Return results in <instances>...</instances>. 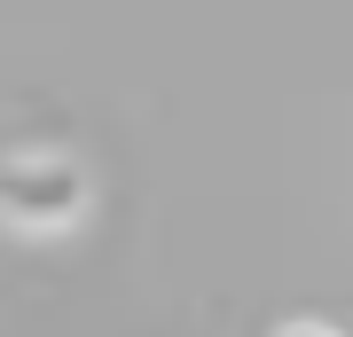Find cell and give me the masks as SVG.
I'll return each instance as SVG.
<instances>
[{
  "mask_svg": "<svg viewBox=\"0 0 353 337\" xmlns=\"http://www.w3.org/2000/svg\"><path fill=\"white\" fill-rule=\"evenodd\" d=\"M87 212V173L71 157H8L0 165V220L24 236H55Z\"/></svg>",
  "mask_w": 353,
  "mask_h": 337,
  "instance_id": "obj_1",
  "label": "cell"
},
{
  "mask_svg": "<svg viewBox=\"0 0 353 337\" xmlns=\"http://www.w3.org/2000/svg\"><path fill=\"white\" fill-rule=\"evenodd\" d=\"M283 337H330V329H314V322H299V329H283Z\"/></svg>",
  "mask_w": 353,
  "mask_h": 337,
  "instance_id": "obj_2",
  "label": "cell"
}]
</instances>
